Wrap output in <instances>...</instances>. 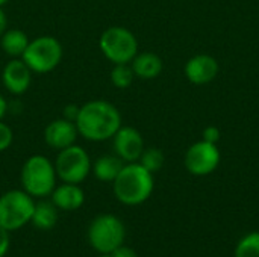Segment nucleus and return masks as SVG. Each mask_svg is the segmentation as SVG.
Here are the masks:
<instances>
[{
  "mask_svg": "<svg viewBox=\"0 0 259 257\" xmlns=\"http://www.w3.org/2000/svg\"><path fill=\"white\" fill-rule=\"evenodd\" d=\"M121 126L123 121L120 111L108 100L96 98L79 106L76 127L79 136L90 142H103L112 139Z\"/></svg>",
  "mask_w": 259,
  "mask_h": 257,
  "instance_id": "1",
  "label": "nucleus"
},
{
  "mask_svg": "<svg viewBox=\"0 0 259 257\" xmlns=\"http://www.w3.org/2000/svg\"><path fill=\"white\" fill-rule=\"evenodd\" d=\"M155 188L153 174L140 162L124 164L115 180L112 191L115 198L124 206H140L149 200Z\"/></svg>",
  "mask_w": 259,
  "mask_h": 257,
  "instance_id": "2",
  "label": "nucleus"
},
{
  "mask_svg": "<svg viewBox=\"0 0 259 257\" xmlns=\"http://www.w3.org/2000/svg\"><path fill=\"white\" fill-rule=\"evenodd\" d=\"M55 164L44 155L29 156L20 171L21 189L33 198H47L56 188Z\"/></svg>",
  "mask_w": 259,
  "mask_h": 257,
  "instance_id": "3",
  "label": "nucleus"
},
{
  "mask_svg": "<svg viewBox=\"0 0 259 257\" xmlns=\"http://www.w3.org/2000/svg\"><path fill=\"white\" fill-rule=\"evenodd\" d=\"M64 56L61 41L52 35H41L29 41L21 59L33 74H47L58 68Z\"/></svg>",
  "mask_w": 259,
  "mask_h": 257,
  "instance_id": "4",
  "label": "nucleus"
},
{
  "mask_svg": "<svg viewBox=\"0 0 259 257\" xmlns=\"http://www.w3.org/2000/svg\"><path fill=\"white\" fill-rule=\"evenodd\" d=\"M124 236L123 221L112 214H100L88 226V242L99 254H111L123 245Z\"/></svg>",
  "mask_w": 259,
  "mask_h": 257,
  "instance_id": "5",
  "label": "nucleus"
},
{
  "mask_svg": "<svg viewBox=\"0 0 259 257\" xmlns=\"http://www.w3.org/2000/svg\"><path fill=\"white\" fill-rule=\"evenodd\" d=\"M99 47L103 56L115 64H131L138 53V39L127 27L109 26L99 38Z\"/></svg>",
  "mask_w": 259,
  "mask_h": 257,
  "instance_id": "6",
  "label": "nucleus"
},
{
  "mask_svg": "<svg viewBox=\"0 0 259 257\" xmlns=\"http://www.w3.org/2000/svg\"><path fill=\"white\" fill-rule=\"evenodd\" d=\"M35 198L23 189H11L0 195V226L9 233L30 223Z\"/></svg>",
  "mask_w": 259,
  "mask_h": 257,
  "instance_id": "7",
  "label": "nucleus"
},
{
  "mask_svg": "<svg viewBox=\"0 0 259 257\" xmlns=\"http://www.w3.org/2000/svg\"><path fill=\"white\" fill-rule=\"evenodd\" d=\"M53 164L58 180L80 185L91 174L93 161L83 147L73 144L64 150H59Z\"/></svg>",
  "mask_w": 259,
  "mask_h": 257,
  "instance_id": "8",
  "label": "nucleus"
},
{
  "mask_svg": "<svg viewBox=\"0 0 259 257\" xmlns=\"http://www.w3.org/2000/svg\"><path fill=\"white\" fill-rule=\"evenodd\" d=\"M185 168L193 176H208L214 173L220 164V150L217 144H211L206 141L194 142L185 153L184 159Z\"/></svg>",
  "mask_w": 259,
  "mask_h": 257,
  "instance_id": "9",
  "label": "nucleus"
},
{
  "mask_svg": "<svg viewBox=\"0 0 259 257\" xmlns=\"http://www.w3.org/2000/svg\"><path fill=\"white\" fill-rule=\"evenodd\" d=\"M114 155H117L124 164L138 162L143 150L146 148L143 135L140 130L131 126H121L112 136Z\"/></svg>",
  "mask_w": 259,
  "mask_h": 257,
  "instance_id": "10",
  "label": "nucleus"
},
{
  "mask_svg": "<svg viewBox=\"0 0 259 257\" xmlns=\"http://www.w3.org/2000/svg\"><path fill=\"white\" fill-rule=\"evenodd\" d=\"M32 70L21 58H11L2 70V83L12 95H23L32 85Z\"/></svg>",
  "mask_w": 259,
  "mask_h": 257,
  "instance_id": "11",
  "label": "nucleus"
},
{
  "mask_svg": "<svg viewBox=\"0 0 259 257\" xmlns=\"http://www.w3.org/2000/svg\"><path fill=\"white\" fill-rule=\"evenodd\" d=\"M77 138H79V132L76 123L65 120L62 117L50 121L42 132V139L46 145H49L56 151L76 144Z\"/></svg>",
  "mask_w": 259,
  "mask_h": 257,
  "instance_id": "12",
  "label": "nucleus"
},
{
  "mask_svg": "<svg viewBox=\"0 0 259 257\" xmlns=\"http://www.w3.org/2000/svg\"><path fill=\"white\" fill-rule=\"evenodd\" d=\"M219 62L211 55H196L190 58L184 67L185 77L194 85H206L219 74Z\"/></svg>",
  "mask_w": 259,
  "mask_h": 257,
  "instance_id": "13",
  "label": "nucleus"
},
{
  "mask_svg": "<svg viewBox=\"0 0 259 257\" xmlns=\"http://www.w3.org/2000/svg\"><path fill=\"white\" fill-rule=\"evenodd\" d=\"M50 200L59 211L71 212L83 206L85 192L80 188V185L62 182L61 185H56V188L50 194Z\"/></svg>",
  "mask_w": 259,
  "mask_h": 257,
  "instance_id": "14",
  "label": "nucleus"
},
{
  "mask_svg": "<svg viewBox=\"0 0 259 257\" xmlns=\"http://www.w3.org/2000/svg\"><path fill=\"white\" fill-rule=\"evenodd\" d=\"M131 67L134 70L135 77L143 79V80H152L156 79L162 70H164V62L162 59L152 52H138L137 56L132 59Z\"/></svg>",
  "mask_w": 259,
  "mask_h": 257,
  "instance_id": "15",
  "label": "nucleus"
},
{
  "mask_svg": "<svg viewBox=\"0 0 259 257\" xmlns=\"http://www.w3.org/2000/svg\"><path fill=\"white\" fill-rule=\"evenodd\" d=\"M59 220V209L53 204L52 200L39 198L35 201L33 214L30 218V224L38 230H52Z\"/></svg>",
  "mask_w": 259,
  "mask_h": 257,
  "instance_id": "16",
  "label": "nucleus"
},
{
  "mask_svg": "<svg viewBox=\"0 0 259 257\" xmlns=\"http://www.w3.org/2000/svg\"><path fill=\"white\" fill-rule=\"evenodd\" d=\"M124 162L117 155H103L97 158L91 165V174L105 183H112L121 171Z\"/></svg>",
  "mask_w": 259,
  "mask_h": 257,
  "instance_id": "17",
  "label": "nucleus"
},
{
  "mask_svg": "<svg viewBox=\"0 0 259 257\" xmlns=\"http://www.w3.org/2000/svg\"><path fill=\"white\" fill-rule=\"evenodd\" d=\"M29 36L24 30L21 29H6L5 33L0 36V47L5 55L9 58H21L24 50L27 48L29 44Z\"/></svg>",
  "mask_w": 259,
  "mask_h": 257,
  "instance_id": "18",
  "label": "nucleus"
},
{
  "mask_svg": "<svg viewBox=\"0 0 259 257\" xmlns=\"http://www.w3.org/2000/svg\"><path fill=\"white\" fill-rule=\"evenodd\" d=\"M109 77L111 83L117 89H127L135 80V74L131 64H115L111 70Z\"/></svg>",
  "mask_w": 259,
  "mask_h": 257,
  "instance_id": "19",
  "label": "nucleus"
},
{
  "mask_svg": "<svg viewBox=\"0 0 259 257\" xmlns=\"http://www.w3.org/2000/svg\"><path fill=\"white\" fill-rule=\"evenodd\" d=\"M138 162L147 171H150L152 174H155V173H158L164 167L165 156H164V153H162L161 148H158V147H147V148L143 150Z\"/></svg>",
  "mask_w": 259,
  "mask_h": 257,
  "instance_id": "20",
  "label": "nucleus"
},
{
  "mask_svg": "<svg viewBox=\"0 0 259 257\" xmlns=\"http://www.w3.org/2000/svg\"><path fill=\"white\" fill-rule=\"evenodd\" d=\"M235 257H259V232L247 233L235 247Z\"/></svg>",
  "mask_w": 259,
  "mask_h": 257,
  "instance_id": "21",
  "label": "nucleus"
},
{
  "mask_svg": "<svg viewBox=\"0 0 259 257\" xmlns=\"http://www.w3.org/2000/svg\"><path fill=\"white\" fill-rule=\"evenodd\" d=\"M14 142V130L9 124L0 120V153L9 150Z\"/></svg>",
  "mask_w": 259,
  "mask_h": 257,
  "instance_id": "22",
  "label": "nucleus"
},
{
  "mask_svg": "<svg viewBox=\"0 0 259 257\" xmlns=\"http://www.w3.org/2000/svg\"><path fill=\"white\" fill-rule=\"evenodd\" d=\"M203 141H206V142H211V144H217L219 141H220V136H222V133H220V130H219V127H215V126H208V127H205V130H203Z\"/></svg>",
  "mask_w": 259,
  "mask_h": 257,
  "instance_id": "23",
  "label": "nucleus"
},
{
  "mask_svg": "<svg viewBox=\"0 0 259 257\" xmlns=\"http://www.w3.org/2000/svg\"><path fill=\"white\" fill-rule=\"evenodd\" d=\"M9 245H11L9 232L0 226V257H5V254H6L8 250H9Z\"/></svg>",
  "mask_w": 259,
  "mask_h": 257,
  "instance_id": "24",
  "label": "nucleus"
},
{
  "mask_svg": "<svg viewBox=\"0 0 259 257\" xmlns=\"http://www.w3.org/2000/svg\"><path fill=\"white\" fill-rule=\"evenodd\" d=\"M111 257H138V254H137V251H135L134 248L126 247V245L123 244V245H120L117 250H114V251L111 253Z\"/></svg>",
  "mask_w": 259,
  "mask_h": 257,
  "instance_id": "25",
  "label": "nucleus"
},
{
  "mask_svg": "<svg viewBox=\"0 0 259 257\" xmlns=\"http://www.w3.org/2000/svg\"><path fill=\"white\" fill-rule=\"evenodd\" d=\"M77 114H79V106H77V105H67V106L64 108L62 118H65V120H70V121L76 123Z\"/></svg>",
  "mask_w": 259,
  "mask_h": 257,
  "instance_id": "26",
  "label": "nucleus"
},
{
  "mask_svg": "<svg viewBox=\"0 0 259 257\" xmlns=\"http://www.w3.org/2000/svg\"><path fill=\"white\" fill-rule=\"evenodd\" d=\"M6 29H8V15H6L3 6H0V36L5 33Z\"/></svg>",
  "mask_w": 259,
  "mask_h": 257,
  "instance_id": "27",
  "label": "nucleus"
},
{
  "mask_svg": "<svg viewBox=\"0 0 259 257\" xmlns=\"http://www.w3.org/2000/svg\"><path fill=\"white\" fill-rule=\"evenodd\" d=\"M8 108H9V105H8V101H6V98L3 97V94L0 92V120H3V118L6 117Z\"/></svg>",
  "mask_w": 259,
  "mask_h": 257,
  "instance_id": "28",
  "label": "nucleus"
},
{
  "mask_svg": "<svg viewBox=\"0 0 259 257\" xmlns=\"http://www.w3.org/2000/svg\"><path fill=\"white\" fill-rule=\"evenodd\" d=\"M9 0H0V6H5Z\"/></svg>",
  "mask_w": 259,
  "mask_h": 257,
  "instance_id": "29",
  "label": "nucleus"
},
{
  "mask_svg": "<svg viewBox=\"0 0 259 257\" xmlns=\"http://www.w3.org/2000/svg\"><path fill=\"white\" fill-rule=\"evenodd\" d=\"M100 257H111V254H100Z\"/></svg>",
  "mask_w": 259,
  "mask_h": 257,
  "instance_id": "30",
  "label": "nucleus"
}]
</instances>
